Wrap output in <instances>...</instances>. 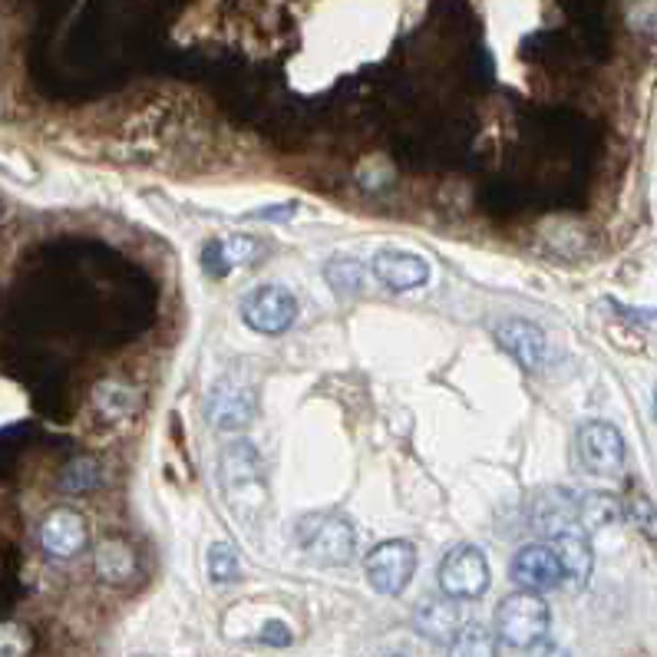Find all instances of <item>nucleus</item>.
<instances>
[{
	"label": "nucleus",
	"mask_w": 657,
	"mask_h": 657,
	"mask_svg": "<svg viewBox=\"0 0 657 657\" xmlns=\"http://www.w3.org/2000/svg\"><path fill=\"white\" fill-rule=\"evenodd\" d=\"M548 624H552V611L545 598H538L535 591L519 588L509 598H502L495 608V637L519 650H532L538 641H545Z\"/></svg>",
	"instance_id": "f257e3e1"
},
{
	"label": "nucleus",
	"mask_w": 657,
	"mask_h": 657,
	"mask_svg": "<svg viewBox=\"0 0 657 657\" xmlns=\"http://www.w3.org/2000/svg\"><path fill=\"white\" fill-rule=\"evenodd\" d=\"M298 545L321 565H347L357 552V535L344 515L314 512L298 522Z\"/></svg>",
	"instance_id": "f03ea898"
},
{
	"label": "nucleus",
	"mask_w": 657,
	"mask_h": 657,
	"mask_svg": "<svg viewBox=\"0 0 657 657\" xmlns=\"http://www.w3.org/2000/svg\"><path fill=\"white\" fill-rule=\"evenodd\" d=\"M364 575L377 594L397 598L416 575V545L410 538H387L364 558Z\"/></svg>",
	"instance_id": "7ed1b4c3"
},
{
	"label": "nucleus",
	"mask_w": 657,
	"mask_h": 657,
	"mask_svg": "<svg viewBox=\"0 0 657 657\" xmlns=\"http://www.w3.org/2000/svg\"><path fill=\"white\" fill-rule=\"evenodd\" d=\"M242 321L255 334L278 337L298 321V301L285 285H258L242 298Z\"/></svg>",
	"instance_id": "20e7f679"
},
{
	"label": "nucleus",
	"mask_w": 657,
	"mask_h": 657,
	"mask_svg": "<svg viewBox=\"0 0 657 657\" xmlns=\"http://www.w3.org/2000/svg\"><path fill=\"white\" fill-rule=\"evenodd\" d=\"M436 581L443 594L459 601H476L489 588V561L476 545H456L443 555Z\"/></svg>",
	"instance_id": "39448f33"
},
{
	"label": "nucleus",
	"mask_w": 657,
	"mask_h": 657,
	"mask_svg": "<svg viewBox=\"0 0 657 657\" xmlns=\"http://www.w3.org/2000/svg\"><path fill=\"white\" fill-rule=\"evenodd\" d=\"M575 449H578L581 466L594 476H617L624 469V459H627V446H624L621 430L604 423V420L581 423L578 433H575Z\"/></svg>",
	"instance_id": "423d86ee"
},
{
	"label": "nucleus",
	"mask_w": 657,
	"mask_h": 657,
	"mask_svg": "<svg viewBox=\"0 0 657 657\" xmlns=\"http://www.w3.org/2000/svg\"><path fill=\"white\" fill-rule=\"evenodd\" d=\"M219 482H222L229 502H238L242 495H248L252 502H255V495L261 499L265 469H261L258 449L248 439H232L229 446H222V453H219Z\"/></svg>",
	"instance_id": "0eeeda50"
},
{
	"label": "nucleus",
	"mask_w": 657,
	"mask_h": 657,
	"mask_svg": "<svg viewBox=\"0 0 657 657\" xmlns=\"http://www.w3.org/2000/svg\"><path fill=\"white\" fill-rule=\"evenodd\" d=\"M255 393L248 383L238 380H219L205 397V416L219 433L245 430L255 420Z\"/></svg>",
	"instance_id": "6e6552de"
},
{
	"label": "nucleus",
	"mask_w": 657,
	"mask_h": 657,
	"mask_svg": "<svg viewBox=\"0 0 657 657\" xmlns=\"http://www.w3.org/2000/svg\"><path fill=\"white\" fill-rule=\"evenodd\" d=\"M41 548L54 558H77L80 552H87L90 545V525L87 519L70 509V505H57L44 515L41 528H37Z\"/></svg>",
	"instance_id": "1a4fd4ad"
},
{
	"label": "nucleus",
	"mask_w": 657,
	"mask_h": 657,
	"mask_svg": "<svg viewBox=\"0 0 657 657\" xmlns=\"http://www.w3.org/2000/svg\"><path fill=\"white\" fill-rule=\"evenodd\" d=\"M495 344L522 367V370H538L548 357V337L538 324L525 318H505L492 327Z\"/></svg>",
	"instance_id": "9d476101"
},
{
	"label": "nucleus",
	"mask_w": 657,
	"mask_h": 657,
	"mask_svg": "<svg viewBox=\"0 0 657 657\" xmlns=\"http://www.w3.org/2000/svg\"><path fill=\"white\" fill-rule=\"evenodd\" d=\"M548 548L555 552L558 558V568H561V581L571 584V588H584L591 581V571H594V548H591V538L581 525H568V528H558L548 535Z\"/></svg>",
	"instance_id": "9b49d317"
},
{
	"label": "nucleus",
	"mask_w": 657,
	"mask_h": 657,
	"mask_svg": "<svg viewBox=\"0 0 657 657\" xmlns=\"http://www.w3.org/2000/svg\"><path fill=\"white\" fill-rule=\"evenodd\" d=\"M370 271L387 291H420V288L430 285L426 258L413 255V252H400V248L377 252L374 261H370Z\"/></svg>",
	"instance_id": "f8f14e48"
},
{
	"label": "nucleus",
	"mask_w": 657,
	"mask_h": 657,
	"mask_svg": "<svg viewBox=\"0 0 657 657\" xmlns=\"http://www.w3.org/2000/svg\"><path fill=\"white\" fill-rule=\"evenodd\" d=\"M509 578L515 581V588L542 594V591H552L561 584V568L548 545H525L512 555Z\"/></svg>",
	"instance_id": "ddd939ff"
},
{
	"label": "nucleus",
	"mask_w": 657,
	"mask_h": 657,
	"mask_svg": "<svg viewBox=\"0 0 657 657\" xmlns=\"http://www.w3.org/2000/svg\"><path fill=\"white\" fill-rule=\"evenodd\" d=\"M413 624H416V631H420L423 637H430V641H449L459 627L469 624L466 601L449 598V594L430 598V601H423V604L416 608Z\"/></svg>",
	"instance_id": "4468645a"
},
{
	"label": "nucleus",
	"mask_w": 657,
	"mask_h": 657,
	"mask_svg": "<svg viewBox=\"0 0 657 657\" xmlns=\"http://www.w3.org/2000/svg\"><path fill=\"white\" fill-rule=\"evenodd\" d=\"M93 571H97V578L103 584H113V588L130 584L140 575V555H136V548L130 542L107 538L93 552Z\"/></svg>",
	"instance_id": "2eb2a0df"
},
{
	"label": "nucleus",
	"mask_w": 657,
	"mask_h": 657,
	"mask_svg": "<svg viewBox=\"0 0 657 657\" xmlns=\"http://www.w3.org/2000/svg\"><path fill=\"white\" fill-rule=\"evenodd\" d=\"M258 258V242L252 235H229L219 238L205 248L202 255V268L209 275H229L235 268H245Z\"/></svg>",
	"instance_id": "dca6fc26"
},
{
	"label": "nucleus",
	"mask_w": 657,
	"mask_h": 657,
	"mask_svg": "<svg viewBox=\"0 0 657 657\" xmlns=\"http://www.w3.org/2000/svg\"><path fill=\"white\" fill-rule=\"evenodd\" d=\"M621 519V502L611 499L608 492H588V495H578V522L584 532H594V528H608Z\"/></svg>",
	"instance_id": "f3484780"
},
{
	"label": "nucleus",
	"mask_w": 657,
	"mask_h": 657,
	"mask_svg": "<svg viewBox=\"0 0 657 657\" xmlns=\"http://www.w3.org/2000/svg\"><path fill=\"white\" fill-rule=\"evenodd\" d=\"M621 515H624L650 545H657V505H654V499H650L644 489H631V492L624 495Z\"/></svg>",
	"instance_id": "a211bd4d"
},
{
	"label": "nucleus",
	"mask_w": 657,
	"mask_h": 657,
	"mask_svg": "<svg viewBox=\"0 0 657 657\" xmlns=\"http://www.w3.org/2000/svg\"><path fill=\"white\" fill-rule=\"evenodd\" d=\"M446 657H495V637L482 624H466L449 637Z\"/></svg>",
	"instance_id": "6ab92c4d"
},
{
	"label": "nucleus",
	"mask_w": 657,
	"mask_h": 657,
	"mask_svg": "<svg viewBox=\"0 0 657 657\" xmlns=\"http://www.w3.org/2000/svg\"><path fill=\"white\" fill-rule=\"evenodd\" d=\"M93 400H97V410H100L107 420H126V416L136 410V393H133V387L116 383V380L100 383L97 393H93Z\"/></svg>",
	"instance_id": "aec40b11"
},
{
	"label": "nucleus",
	"mask_w": 657,
	"mask_h": 657,
	"mask_svg": "<svg viewBox=\"0 0 657 657\" xmlns=\"http://www.w3.org/2000/svg\"><path fill=\"white\" fill-rule=\"evenodd\" d=\"M324 278H327V285H331L334 291L354 294V291L364 288L367 268H364L360 261H354V258H334V261L324 265Z\"/></svg>",
	"instance_id": "412c9836"
},
{
	"label": "nucleus",
	"mask_w": 657,
	"mask_h": 657,
	"mask_svg": "<svg viewBox=\"0 0 657 657\" xmlns=\"http://www.w3.org/2000/svg\"><path fill=\"white\" fill-rule=\"evenodd\" d=\"M242 575V561H238V552L229 545V542H215L209 548V578L215 584H229Z\"/></svg>",
	"instance_id": "4be33fe9"
},
{
	"label": "nucleus",
	"mask_w": 657,
	"mask_h": 657,
	"mask_svg": "<svg viewBox=\"0 0 657 657\" xmlns=\"http://www.w3.org/2000/svg\"><path fill=\"white\" fill-rule=\"evenodd\" d=\"M100 482H103V469H100V463L90 459V456H80V459H74V463L64 469V486H67L70 492H90V489H97Z\"/></svg>",
	"instance_id": "5701e85b"
},
{
	"label": "nucleus",
	"mask_w": 657,
	"mask_h": 657,
	"mask_svg": "<svg viewBox=\"0 0 657 657\" xmlns=\"http://www.w3.org/2000/svg\"><path fill=\"white\" fill-rule=\"evenodd\" d=\"M34 634L18 621H0V657H31Z\"/></svg>",
	"instance_id": "b1692460"
},
{
	"label": "nucleus",
	"mask_w": 657,
	"mask_h": 657,
	"mask_svg": "<svg viewBox=\"0 0 657 657\" xmlns=\"http://www.w3.org/2000/svg\"><path fill=\"white\" fill-rule=\"evenodd\" d=\"M258 641H265V644H275V647H285V644H291V631L281 624V621H271L261 634H258Z\"/></svg>",
	"instance_id": "393cba45"
},
{
	"label": "nucleus",
	"mask_w": 657,
	"mask_h": 657,
	"mask_svg": "<svg viewBox=\"0 0 657 657\" xmlns=\"http://www.w3.org/2000/svg\"><path fill=\"white\" fill-rule=\"evenodd\" d=\"M294 212V205H285V209H265V212H258V219H288Z\"/></svg>",
	"instance_id": "a878e982"
},
{
	"label": "nucleus",
	"mask_w": 657,
	"mask_h": 657,
	"mask_svg": "<svg viewBox=\"0 0 657 657\" xmlns=\"http://www.w3.org/2000/svg\"><path fill=\"white\" fill-rule=\"evenodd\" d=\"M390 657H403V654H390Z\"/></svg>",
	"instance_id": "bb28decb"
}]
</instances>
